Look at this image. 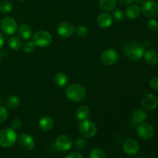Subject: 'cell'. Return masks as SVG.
Here are the masks:
<instances>
[{
  "label": "cell",
  "instance_id": "cell-1",
  "mask_svg": "<svg viewBox=\"0 0 158 158\" xmlns=\"http://www.w3.org/2000/svg\"><path fill=\"white\" fill-rule=\"evenodd\" d=\"M144 46L137 41H130L125 43L123 47V52L125 56L133 61L140 60L144 55Z\"/></svg>",
  "mask_w": 158,
  "mask_h": 158
},
{
  "label": "cell",
  "instance_id": "cell-2",
  "mask_svg": "<svg viewBox=\"0 0 158 158\" xmlns=\"http://www.w3.org/2000/svg\"><path fill=\"white\" fill-rule=\"evenodd\" d=\"M65 94L73 102H81L86 98V91L85 88L78 83H73L66 88Z\"/></svg>",
  "mask_w": 158,
  "mask_h": 158
},
{
  "label": "cell",
  "instance_id": "cell-3",
  "mask_svg": "<svg viewBox=\"0 0 158 158\" xmlns=\"http://www.w3.org/2000/svg\"><path fill=\"white\" fill-rule=\"evenodd\" d=\"M18 135L12 128H5L0 131V146L9 148L13 146L16 142Z\"/></svg>",
  "mask_w": 158,
  "mask_h": 158
},
{
  "label": "cell",
  "instance_id": "cell-4",
  "mask_svg": "<svg viewBox=\"0 0 158 158\" xmlns=\"http://www.w3.org/2000/svg\"><path fill=\"white\" fill-rule=\"evenodd\" d=\"M78 130L80 134L86 138H92L97 133V125L87 119L80 120L78 125Z\"/></svg>",
  "mask_w": 158,
  "mask_h": 158
},
{
  "label": "cell",
  "instance_id": "cell-5",
  "mask_svg": "<svg viewBox=\"0 0 158 158\" xmlns=\"http://www.w3.org/2000/svg\"><path fill=\"white\" fill-rule=\"evenodd\" d=\"M52 35L49 32L45 30H40L35 32L32 36V42L36 46L45 48L49 46L52 43Z\"/></svg>",
  "mask_w": 158,
  "mask_h": 158
},
{
  "label": "cell",
  "instance_id": "cell-6",
  "mask_svg": "<svg viewBox=\"0 0 158 158\" xmlns=\"http://www.w3.org/2000/svg\"><path fill=\"white\" fill-rule=\"evenodd\" d=\"M0 29L6 35H13L18 29L17 22L12 17H4L0 21Z\"/></svg>",
  "mask_w": 158,
  "mask_h": 158
},
{
  "label": "cell",
  "instance_id": "cell-7",
  "mask_svg": "<svg viewBox=\"0 0 158 158\" xmlns=\"http://www.w3.org/2000/svg\"><path fill=\"white\" fill-rule=\"evenodd\" d=\"M100 60H101L102 63L104 64L105 66H114L118 62L119 54L117 51H116L114 49H106L102 52L101 56H100Z\"/></svg>",
  "mask_w": 158,
  "mask_h": 158
},
{
  "label": "cell",
  "instance_id": "cell-8",
  "mask_svg": "<svg viewBox=\"0 0 158 158\" xmlns=\"http://www.w3.org/2000/svg\"><path fill=\"white\" fill-rule=\"evenodd\" d=\"M137 136L143 140H150L154 135V128L150 123L143 122L137 126Z\"/></svg>",
  "mask_w": 158,
  "mask_h": 158
},
{
  "label": "cell",
  "instance_id": "cell-9",
  "mask_svg": "<svg viewBox=\"0 0 158 158\" xmlns=\"http://www.w3.org/2000/svg\"><path fill=\"white\" fill-rule=\"evenodd\" d=\"M73 146V139L69 135L63 134L59 136L55 141V147L57 151L65 152L68 151Z\"/></svg>",
  "mask_w": 158,
  "mask_h": 158
},
{
  "label": "cell",
  "instance_id": "cell-10",
  "mask_svg": "<svg viewBox=\"0 0 158 158\" xmlns=\"http://www.w3.org/2000/svg\"><path fill=\"white\" fill-rule=\"evenodd\" d=\"M141 12L146 17L153 18L158 15V2L153 0L147 1L142 5Z\"/></svg>",
  "mask_w": 158,
  "mask_h": 158
},
{
  "label": "cell",
  "instance_id": "cell-11",
  "mask_svg": "<svg viewBox=\"0 0 158 158\" xmlns=\"http://www.w3.org/2000/svg\"><path fill=\"white\" fill-rule=\"evenodd\" d=\"M19 143L22 148L28 151H32L35 147V142L33 137L26 133L20 134L19 137Z\"/></svg>",
  "mask_w": 158,
  "mask_h": 158
},
{
  "label": "cell",
  "instance_id": "cell-12",
  "mask_svg": "<svg viewBox=\"0 0 158 158\" xmlns=\"http://www.w3.org/2000/svg\"><path fill=\"white\" fill-rule=\"evenodd\" d=\"M123 149L128 155H135L140 150V145L135 139L128 138L123 142Z\"/></svg>",
  "mask_w": 158,
  "mask_h": 158
},
{
  "label": "cell",
  "instance_id": "cell-13",
  "mask_svg": "<svg viewBox=\"0 0 158 158\" xmlns=\"http://www.w3.org/2000/svg\"><path fill=\"white\" fill-rule=\"evenodd\" d=\"M75 32V27L69 22H63L57 28V33L63 38H69Z\"/></svg>",
  "mask_w": 158,
  "mask_h": 158
},
{
  "label": "cell",
  "instance_id": "cell-14",
  "mask_svg": "<svg viewBox=\"0 0 158 158\" xmlns=\"http://www.w3.org/2000/svg\"><path fill=\"white\" fill-rule=\"evenodd\" d=\"M141 104L145 110H153L158 106V100L153 94H148L142 97Z\"/></svg>",
  "mask_w": 158,
  "mask_h": 158
},
{
  "label": "cell",
  "instance_id": "cell-15",
  "mask_svg": "<svg viewBox=\"0 0 158 158\" xmlns=\"http://www.w3.org/2000/svg\"><path fill=\"white\" fill-rule=\"evenodd\" d=\"M97 23V25L102 29H107L112 25L113 18L108 12H103L98 15Z\"/></svg>",
  "mask_w": 158,
  "mask_h": 158
},
{
  "label": "cell",
  "instance_id": "cell-16",
  "mask_svg": "<svg viewBox=\"0 0 158 158\" xmlns=\"http://www.w3.org/2000/svg\"><path fill=\"white\" fill-rule=\"evenodd\" d=\"M147 117H148V114L146 111L141 108H137L132 113L131 120L133 123L135 124H140L147 120Z\"/></svg>",
  "mask_w": 158,
  "mask_h": 158
},
{
  "label": "cell",
  "instance_id": "cell-17",
  "mask_svg": "<svg viewBox=\"0 0 158 158\" xmlns=\"http://www.w3.org/2000/svg\"><path fill=\"white\" fill-rule=\"evenodd\" d=\"M140 12H141V9L138 5L131 4L126 9L125 15H126L127 18H128L129 19H136L140 16Z\"/></svg>",
  "mask_w": 158,
  "mask_h": 158
},
{
  "label": "cell",
  "instance_id": "cell-18",
  "mask_svg": "<svg viewBox=\"0 0 158 158\" xmlns=\"http://www.w3.org/2000/svg\"><path fill=\"white\" fill-rule=\"evenodd\" d=\"M145 61L150 66H156L158 64V52L154 49H148L143 55Z\"/></svg>",
  "mask_w": 158,
  "mask_h": 158
},
{
  "label": "cell",
  "instance_id": "cell-19",
  "mask_svg": "<svg viewBox=\"0 0 158 158\" xmlns=\"http://www.w3.org/2000/svg\"><path fill=\"white\" fill-rule=\"evenodd\" d=\"M40 129L43 131H49L52 129L54 126V120L49 116H44L42 117L39 122Z\"/></svg>",
  "mask_w": 158,
  "mask_h": 158
},
{
  "label": "cell",
  "instance_id": "cell-20",
  "mask_svg": "<svg viewBox=\"0 0 158 158\" xmlns=\"http://www.w3.org/2000/svg\"><path fill=\"white\" fill-rule=\"evenodd\" d=\"M19 35L23 40H29L32 36V29L27 24H21L17 29Z\"/></svg>",
  "mask_w": 158,
  "mask_h": 158
},
{
  "label": "cell",
  "instance_id": "cell-21",
  "mask_svg": "<svg viewBox=\"0 0 158 158\" xmlns=\"http://www.w3.org/2000/svg\"><path fill=\"white\" fill-rule=\"evenodd\" d=\"M99 4L102 10L108 12L115 9L117 6V0H100Z\"/></svg>",
  "mask_w": 158,
  "mask_h": 158
},
{
  "label": "cell",
  "instance_id": "cell-22",
  "mask_svg": "<svg viewBox=\"0 0 158 158\" xmlns=\"http://www.w3.org/2000/svg\"><path fill=\"white\" fill-rule=\"evenodd\" d=\"M54 82L58 87H65L68 83L67 75L63 72L58 73L56 74L55 77H54Z\"/></svg>",
  "mask_w": 158,
  "mask_h": 158
},
{
  "label": "cell",
  "instance_id": "cell-23",
  "mask_svg": "<svg viewBox=\"0 0 158 158\" xmlns=\"http://www.w3.org/2000/svg\"><path fill=\"white\" fill-rule=\"evenodd\" d=\"M90 114V110L87 106H80V107L77 109V112H76V117L79 120H83L88 119Z\"/></svg>",
  "mask_w": 158,
  "mask_h": 158
},
{
  "label": "cell",
  "instance_id": "cell-24",
  "mask_svg": "<svg viewBox=\"0 0 158 158\" xmlns=\"http://www.w3.org/2000/svg\"><path fill=\"white\" fill-rule=\"evenodd\" d=\"M9 46L10 47L11 49L12 50H19L23 46V43H22V40L19 37L16 36V35H12L9 38V42H8Z\"/></svg>",
  "mask_w": 158,
  "mask_h": 158
},
{
  "label": "cell",
  "instance_id": "cell-25",
  "mask_svg": "<svg viewBox=\"0 0 158 158\" xmlns=\"http://www.w3.org/2000/svg\"><path fill=\"white\" fill-rule=\"evenodd\" d=\"M6 105L11 109H15L20 105V99L18 96H9L6 100Z\"/></svg>",
  "mask_w": 158,
  "mask_h": 158
},
{
  "label": "cell",
  "instance_id": "cell-26",
  "mask_svg": "<svg viewBox=\"0 0 158 158\" xmlns=\"http://www.w3.org/2000/svg\"><path fill=\"white\" fill-rule=\"evenodd\" d=\"M13 9V5L9 0H3L0 2V12L2 13H9Z\"/></svg>",
  "mask_w": 158,
  "mask_h": 158
},
{
  "label": "cell",
  "instance_id": "cell-27",
  "mask_svg": "<svg viewBox=\"0 0 158 158\" xmlns=\"http://www.w3.org/2000/svg\"><path fill=\"white\" fill-rule=\"evenodd\" d=\"M126 15H125V12L120 9H114L113 12L112 18L117 22H122L124 20Z\"/></svg>",
  "mask_w": 158,
  "mask_h": 158
},
{
  "label": "cell",
  "instance_id": "cell-28",
  "mask_svg": "<svg viewBox=\"0 0 158 158\" xmlns=\"http://www.w3.org/2000/svg\"><path fill=\"white\" fill-rule=\"evenodd\" d=\"M89 158H106V154L100 148H94L89 153Z\"/></svg>",
  "mask_w": 158,
  "mask_h": 158
},
{
  "label": "cell",
  "instance_id": "cell-29",
  "mask_svg": "<svg viewBox=\"0 0 158 158\" xmlns=\"http://www.w3.org/2000/svg\"><path fill=\"white\" fill-rule=\"evenodd\" d=\"M86 140H85L84 138H77L76 140L75 143H74V145H75V148L77 150V151H83L85 148L86 147Z\"/></svg>",
  "mask_w": 158,
  "mask_h": 158
},
{
  "label": "cell",
  "instance_id": "cell-30",
  "mask_svg": "<svg viewBox=\"0 0 158 158\" xmlns=\"http://www.w3.org/2000/svg\"><path fill=\"white\" fill-rule=\"evenodd\" d=\"M75 32L77 36L85 37L87 35L89 30H88V28L86 26H80L77 29H75Z\"/></svg>",
  "mask_w": 158,
  "mask_h": 158
},
{
  "label": "cell",
  "instance_id": "cell-31",
  "mask_svg": "<svg viewBox=\"0 0 158 158\" xmlns=\"http://www.w3.org/2000/svg\"><path fill=\"white\" fill-rule=\"evenodd\" d=\"M23 50L25 51L26 52H32L35 50V45L34 44L33 42H31V41H27L23 44Z\"/></svg>",
  "mask_w": 158,
  "mask_h": 158
},
{
  "label": "cell",
  "instance_id": "cell-32",
  "mask_svg": "<svg viewBox=\"0 0 158 158\" xmlns=\"http://www.w3.org/2000/svg\"><path fill=\"white\" fill-rule=\"evenodd\" d=\"M148 28L149 30L153 32H157L158 31V21L154 19H151L148 22Z\"/></svg>",
  "mask_w": 158,
  "mask_h": 158
},
{
  "label": "cell",
  "instance_id": "cell-33",
  "mask_svg": "<svg viewBox=\"0 0 158 158\" xmlns=\"http://www.w3.org/2000/svg\"><path fill=\"white\" fill-rule=\"evenodd\" d=\"M9 112L5 106H0V123H3L8 118Z\"/></svg>",
  "mask_w": 158,
  "mask_h": 158
},
{
  "label": "cell",
  "instance_id": "cell-34",
  "mask_svg": "<svg viewBox=\"0 0 158 158\" xmlns=\"http://www.w3.org/2000/svg\"><path fill=\"white\" fill-rule=\"evenodd\" d=\"M22 125H23V123H22V121L19 118H15L12 120V123H11V127H12V128L13 130H19L20 128L22 127Z\"/></svg>",
  "mask_w": 158,
  "mask_h": 158
},
{
  "label": "cell",
  "instance_id": "cell-35",
  "mask_svg": "<svg viewBox=\"0 0 158 158\" xmlns=\"http://www.w3.org/2000/svg\"><path fill=\"white\" fill-rule=\"evenodd\" d=\"M150 86L154 89H158V77H153L150 80Z\"/></svg>",
  "mask_w": 158,
  "mask_h": 158
},
{
  "label": "cell",
  "instance_id": "cell-36",
  "mask_svg": "<svg viewBox=\"0 0 158 158\" xmlns=\"http://www.w3.org/2000/svg\"><path fill=\"white\" fill-rule=\"evenodd\" d=\"M64 158H84V157H83V156L80 153L73 152V153H71V154H69V155H67Z\"/></svg>",
  "mask_w": 158,
  "mask_h": 158
},
{
  "label": "cell",
  "instance_id": "cell-37",
  "mask_svg": "<svg viewBox=\"0 0 158 158\" xmlns=\"http://www.w3.org/2000/svg\"><path fill=\"white\" fill-rule=\"evenodd\" d=\"M118 1L120 2L121 4L124 5V6H127V5L132 4L133 2H134V0H118Z\"/></svg>",
  "mask_w": 158,
  "mask_h": 158
},
{
  "label": "cell",
  "instance_id": "cell-38",
  "mask_svg": "<svg viewBox=\"0 0 158 158\" xmlns=\"http://www.w3.org/2000/svg\"><path fill=\"white\" fill-rule=\"evenodd\" d=\"M3 45H4V36H3L2 33L0 32V49H2Z\"/></svg>",
  "mask_w": 158,
  "mask_h": 158
},
{
  "label": "cell",
  "instance_id": "cell-39",
  "mask_svg": "<svg viewBox=\"0 0 158 158\" xmlns=\"http://www.w3.org/2000/svg\"><path fill=\"white\" fill-rule=\"evenodd\" d=\"M135 1H136V2H137L138 5H143V3L146 2L145 0H135Z\"/></svg>",
  "mask_w": 158,
  "mask_h": 158
},
{
  "label": "cell",
  "instance_id": "cell-40",
  "mask_svg": "<svg viewBox=\"0 0 158 158\" xmlns=\"http://www.w3.org/2000/svg\"><path fill=\"white\" fill-rule=\"evenodd\" d=\"M19 1H20V2H25V1H26V0H19Z\"/></svg>",
  "mask_w": 158,
  "mask_h": 158
},
{
  "label": "cell",
  "instance_id": "cell-41",
  "mask_svg": "<svg viewBox=\"0 0 158 158\" xmlns=\"http://www.w3.org/2000/svg\"><path fill=\"white\" fill-rule=\"evenodd\" d=\"M1 63H2V60H1V57H0V65H1Z\"/></svg>",
  "mask_w": 158,
  "mask_h": 158
},
{
  "label": "cell",
  "instance_id": "cell-42",
  "mask_svg": "<svg viewBox=\"0 0 158 158\" xmlns=\"http://www.w3.org/2000/svg\"><path fill=\"white\" fill-rule=\"evenodd\" d=\"M0 86H1V85H0Z\"/></svg>",
  "mask_w": 158,
  "mask_h": 158
},
{
  "label": "cell",
  "instance_id": "cell-43",
  "mask_svg": "<svg viewBox=\"0 0 158 158\" xmlns=\"http://www.w3.org/2000/svg\"><path fill=\"white\" fill-rule=\"evenodd\" d=\"M157 1H158V0H157Z\"/></svg>",
  "mask_w": 158,
  "mask_h": 158
}]
</instances>
